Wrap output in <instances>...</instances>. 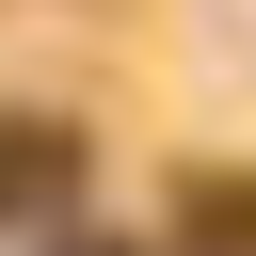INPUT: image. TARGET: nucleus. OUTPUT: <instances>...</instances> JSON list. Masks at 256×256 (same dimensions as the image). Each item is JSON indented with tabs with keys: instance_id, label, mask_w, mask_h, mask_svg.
Segmentation results:
<instances>
[{
	"instance_id": "nucleus-2",
	"label": "nucleus",
	"mask_w": 256,
	"mask_h": 256,
	"mask_svg": "<svg viewBox=\"0 0 256 256\" xmlns=\"http://www.w3.org/2000/svg\"><path fill=\"white\" fill-rule=\"evenodd\" d=\"M192 240H224V256H256V192H192Z\"/></svg>"
},
{
	"instance_id": "nucleus-1",
	"label": "nucleus",
	"mask_w": 256,
	"mask_h": 256,
	"mask_svg": "<svg viewBox=\"0 0 256 256\" xmlns=\"http://www.w3.org/2000/svg\"><path fill=\"white\" fill-rule=\"evenodd\" d=\"M64 176H80L64 128H16V144H0V208H64Z\"/></svg>"
}]
</instances>
